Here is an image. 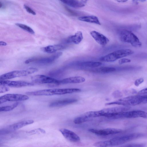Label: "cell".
I'll return each mask as SVG.
<instances>
[{"instance_id":"obj_37","label":"cell","mask_w":147,"mask_h":147,"mask_svg":"<svg viewBox=\"0 0 147 147\" xmlns=\"http://www.w3.org/2000/svg\"><path fill=\"white\" fill-rule=\"evenodd\" d=\"M6 45V43L4 42H0V45Z\"/></svg>"},{"instance_id":"obj_11","label":"cell","mask_w":147,"mask_h":147,"mask_svg":"<svg viewBox=\"0 0 147 147\" xmlns=\"http://www.w3.org/2000/svg\"><path fill=\"white\" fill-rule=\"evenodd\" d=\"M98 117L99 115L98 111H89L76 117L74 120V122L76 124H80Z\"/></svg>"},{"instance_id":"obj_38","label":"cell","mask_w":147,"mask_h":147,"mask_svg":"<svg viewBox=\"0 0 147 147\" xmlns=\"http://www.w3.org/2000/svg\"><path fill=\"white\" fill-rule=\"evenodd\" d=\"M60 0L64 3L65 2V0Z\"/></svg>"},{"instance_id":"obj_33","label":"cell","mask_w":147,"mask_h":147,"mask_svg":"<svg viewBox=\"0 0 147 147\" xmlns=\"http://www.w3.org/2000/svg\"><path fill=\"white\" fill-rule=\"evenodd\" d=\"M138 93L141 95L147 94V88L140 91L138 92Z\"/></svg>"},{"instance_id":"obj_7","label":"cell","mask_w":147,"mask_h":147,"mask_svg":"<svg viewBox=\"0 0 147 147\" xmlns=\"http://www.w3.org/2000/svg\"><path fill=\"white\" fill-rule=\"evenodd\" d=\"M62 55V53L59 52L48 57H33L26 60L25 63L28 64L33 62L38 65H47L53 63Z\"/></svg>"},{"instance_id":"obj_26","label":"cell","mask_w":147,"mask_h":147,"mask_svg":"<svg viewBox=\"0 0 147 147\" xmlns=\"http://www.w3.org/2000/svg\"><path fill=\"white\" fill-rule=\"evenodd\" d=\"M16 25L30 33L32 34H34V32L33 30L30 27L26 25L16 23Z\"/></svg>"},{"instance_id":"obj_31","label":"cell","mask_w":147,"mask_h":147,"mask_svg":"<svg viewBox=\"0 0 147 147\" xmlns=\"http://www.w3.org/2000/svg\"><path fill=\"white\" fill-rule=\"evenodd\" d=\"M0 85V93H3L9 90V89L7 86L3 85Z\"/></svg>"},{"instance_id":"obj_13","label":"cell","mask_w":147,"mask_h":147,"mask_svg":"<svg viewBox=\"0 0 147 147\" xmlns=\"http://www.w3.org/2000/svg\"><path fill=\"white\" fill-rule=\"evenodd\" d=\"M34 83L22 81H11L7 80H0V85L7 87L20 88L33 86Z\"/></svg>"},{"instance_id":"obj_29","label":"cell","mask_w":147,"mask_h":147,"mask_svg":"<svg viewBox=\"0 0 147 147\" xmlns=\"http://www.w3.org/2000/svg\"><path fill=\"white\" fill-rule=\"evenodd\" d=\"M131 60L129 59L123 58L120 59L118 61V63L120 64H122L124 63H129L131 62Z\"/></svg>"},{"instance_id":"obj_1","label":"cell","mask_w":147,"mask_h":147,"mask_svg":"<svg viewBox=\"0 0 147 147\" xmlns=\"http://www.w3.org/2000/svg\"><path fill=\"white\" fill-rule=\"evenodd\" d=\"M142 136L140 133H131L113 138L109 140L99 141L95 143L94 145L96 147H108L123 144Z\"/></svg>"},{"instance_id":"obj_6","label":"cell","mask_w":147,"mask_h":147,"mask_svg":"<svg viewBox=\"0 0 147 147\" xmlns=\"http://www.w3.org/2000/svg\"><path fill=\"white\" fill-rule=\"evenodd\" d=\"M38 71L37 69L34 67H30L25 70L13 71L1 76L0 80H6L16 77L26 76L34 73Z\"/></svg>"},{"instance_id":"obj_27","label":"cell","mask_w":147,"mask_h":147,"mask_svg":"<svg viewBox=\"0 0 147 147\" xmlns=\"http://www.w3.org/2000/svg\"><path fill=\"white\" fill-rule=\"evenodd\" d=\"M137 117H140L147 119V112L142 110H136Z\"/></svg>"},{"instance_id":"obj_28","label":"cell","mask_w":147,"mask_h":147,"mask_svg":"<svg viewBox=\"0 0 147 147\" xmlns=\"http://www.w3.org/2000/svg\"><path fill=\"white\" fill-rule=\"evenodd\" d=\"M38 131H40L41 132L43 133H45V130H44V129L41 128H38L37 129H36L29 131L28 132V133L29 134L32 135L38 133L39 132Z\"/></svg>"},{"instance_id":"obj_3","label":"cell","mask_w":147,"mask_h":147,"mask_svg":"<svg viewBox=\"0 0 147 147\" xmlns=\"http://www.w3.org/2000/svg\"><path fill=\"white\" fill-rule=\"evenodd\" d=\"M81 91V89L77 88H53L27 92L26 94L31 96H51L78 92Z\"/></svg>"},{"instance_id":"obj_21","label":"cell","mask_w":147,"mask_h":147,"mask_svg":"<svg viewBox=\"0 0 147 147\" xmlns=\"http://www.w3.org/2000/svg\"><path fill=\"white\" fill-rule=\"evenodd\" d=\"M79 20L86 22L94 23L100 25L101 24L98 18L94 16H83L78 18Z\"/></svg>"},{"instance_id":"obj_16","label":"cell","mask_w":147,"mask_h":147,"mask_svg":"<svg viewBox=\"0 0 147 147\" xmlns=\"http://www.w3.org/2000/svg\"><path fill=\"white\" fill-rule=\"evenodd\" d=\"M90 34L96 42L101 45H105L109 41V39L107 37L96 31H92Z\"/></svg>"},{"instance_id":"obj_17","label":"cell","mask_w":147,"mask_h":147,"mask_svg":"<svg viewBox=\"0 0 147 147\" xmlns=\"http://www.w3.org/2000/svg\"><path fill=\"white\" fill-rule=\"evenodd\" d=\"M75 98H67L55 100L51 102L49 106L50 107H59L65 106L77 102Z\"/></svg>"},{"instance_id":"obj_22","label":"cell","mask_w":147,"mask_h":147,"mask_svg":"<svg viewBox=\"0 0 147 147\" xmlns=\"http://www.w3.org/2000/svg\"><path fill=\"white\" fill-rule=\"evenodd\" d=\"M116 69L112 67H101L94 68L91 69V71L94 72L101 73H107L114 72L116 71Z\"/></svg>"},{"instance_id":"obj_25","label":"cell","mask_w":147,"mask_h":147,"mask_svg":"<svg viewBox=\"0 0 147 147\" xmlns=\"http://www.w3.org/2000/svg\"><path fill=\"white\" fill-rule=\"evenodd\" d=\"M19 105V102H16L9 106H5L0 107L1 112H6L11 111L16 107Z\"/></svg>"},{"instance_id":"obj_36","label":"cell","mask_w":147,"mask_h":147,"mask_svg":"<svg viewBox=\"0 0 147 147\" xmlns=\"http://www.w3.org/2000/svg\"><path fill=\"white\" fill-rule=\"evenodd\" d=\"M119 3H124L127 1L128 0H115Z\"/></svg>"},{"instance_id":"obj_32","label":"cell","mask_w":147,"mask_h":147,"mask_svg":"<svg viewBox=\"0 0 147 147\" xmlns=\"http://www.w3.org/2000/svg\"><path fill=\"white\" fill-rule=\"evenodd\" d=\"M144 81V80L142 78H140L137 79L135 80L134 82L135 85L136 86H138L140 84L142 83Z\"/></svg>"},{"instance_id":"obj_9","label":"cell","mask_w":147,"mask_h":147,"mask_svg":"<svg viewBox=\"0 0 147 147\" xmlns=\"http://www.w3.org/2000/svg\"><path fill=\"white\" fill-rule=\"evenodd\" d=\"M29 98L27 95L16 94H8L0 97V103L1 104L7 101H24Z\"/></svg>"},{"instance_id":"obj_12","label":"cell","mask_w":147,"mask_h":147,"mask_svg":"<svg viewBox=\"0 0 147 147\" xmlns=\"http://www.w3.org/2000/svg\"><path fill=\"white\" fill-rule=\"evenodd\" d=\"M88 131L96 135L99 136H106L117 134L121 132L122 130L114 128H108L101 129H90Z\"/></svg>"},{"instance_id":"obj_24","label":"cell","mask_w":147,"mask_h":147,"mask_svg":"<svg viewBox=\"0 0 147 147\" xmlns=\"http://www.w3.org/2000/svg\"><path fill=\"white\" fill-rule=\"evenodd\" d=\"M70 6L74 8H80L84 6V4L77 0H65V2Z\"/></svg>"},{"instance_id":"obj_5","label":"cell","mask_w":147,"mask_h":147,"mask_svg":"<svg viewBox=\"0 0 147 147\" xmlns=\"http://www.w3.org/2000/svg\"><path fill=\"white\" fill-rule=\"evenodd\" d=\"M120 40L123 42L130 44L135 47H140L142 43L138 37L131 31L126 29L122 30L119 33Z\"/></svg>"},{"instance_id":"obj_19","label":"cell","mask_w":147,"mask_h":147,"mask_svg":"<svg viewBox=\"0 0 147 147\" xmlns=\"http://www.w3.org/2000/svg\"><path fill=\"white\" fill-rule=\"evenodd\" d=\"M82 32L80 31L76 32L74 35L69 36L66 39L67 43H72L75 44L80 43L83 39Z\"/></svg>"},{"instance_id":"obj_34","label":"cell","mask_w":147,"mask_h":147,"mask_svg":"<svg viewBox=\"0 0 147 147\" xmlns=\"http://www.w3.org/2000/svg\"><path fill=\"white\" fill-rule=\"evenodd\" d=\"M143 146L140 144H133L127 145V146H126L127 147H140L142 146Z\"/></svg>"},{"instance_id":"obj_23","label":"cell","mask_w":147,"mask_h":147,"mask_svg":"<svg viewBox=\"0 0 147 147\" xmlns=\"http://www.w3.org/2000/svg\"><path fill=\"white\" fill-rule=\"evenodd\" d=\"M101 63L94 61H86L82 62L78 64V65L83 67L95 68L102 65Z\"/></svg>"},{"instance_id":"obj_30","label":"cell","mask_w":147,"mask_h":147,"mask_svg":"<svg viewBox=\"0 0 147 147\" xmlns=\"http://www.w3.org/2000/svg\"><path fill=\"white\" fill-rule=\"evenodd\" d=\"M24 6L26 11L29 13L33 15H35L36 14V13L35 12L28 6L26 5H24Z\"/></svg>"},{"instance_id":"obj_15","label":"cell","mask_w":147,"mask_h":147,"mask_svg":"<svg viewBox=\"0 0 147 147\" xmlns=\"http://www.w3.org/2000/svg\"><path fill=\"white\" fill-rule=\"evenodd\" d=\"M34 121L32 120H26L10 125L7 127L3 129L6 133L11 131L20 129L23 127L33 123Z\"/></svg>"},{"instance_id":"obj_14","label":"cell","mask_w":147,"mask_h":147,"mask_svg":"<svg viewBox=\"0 0 147 147\" xmlns=\"http://www.w3.org/2000/svg\"><path fill=\"white\" fill-rule=\"evenodd\" d=\"M59 131L63 136L70 142H77L80 140L78 136L71 131L65 128L60 129Z\"/></svg>"},{"instance_id":"obj_2","label":"cell","mask_w":147,"mask_h":147,"mask_svg":"<svg viewBox=\"0 0 147 147\" xmlns=\"http://www.w3.org/2000/svg\"><path fill=\"white\" fill-rule=\"evenodd\" d=\"M146 103H147V94L129 96L106 103L105 105H117L128 106Z\"/></svg>"},{"instance_id":"obj_35","label":"cell","mask_w":147,"mask_h":147,"mask_svg":"<svg viewBox=\"0 0 147 147\" xmlns=\"http://www.w3.org/2000/svg\"><path fill=\"white\" fill-rule=\"evenodd\" d=\"M132 1L135 4H138L139 2H143L146 1V0H132Z\"/></svg>"},{"instance_id":"obj_18","label":"cell","mask_w":147,"mask_h":147,"mask_svg":"<svg viewBox=\"0 0 147 147\" xmlns=\"http://www.w3.org/2000/svg\"><path fill=\"white\" fill-rule=\"evenodd\" d=\"M85 79L80 76H74L66 78L59 80L60 84H68L80 83L84 82Z\"/></svg>"},{"instance_id":"obj_8","label":"cell","mask_w":147,"mask_h":147,"mask_svg":"<svg viewBox=\"0 0 147 147\" xmlns=\"http://www.w3.org/2000/svg\"><path fill=\"white\" fill-rule=\"evenodd\" d=\"M32 80L34 83L60 85L59 80L42 75L35 76L32 77Z\"/></svg>"},{"instance_id":"obj_20","label":"cell","mask_w":147,"mask_h":147,"mask_svg":"<svg viewBox=\"0 0 147 147\" xmlns=\"http://www.w3.org/2000/svg\"><path fill=\"white\" fill-rule=\"evenodd\" d=\"M65 47L62 45H55L42 47L41 49L43 51L47 53H52L57 51L64 49Z\"/></svg>"},{"instance_id":"obj_4","label":"cell","mask_w":147,"mask_h":147,"mask_svg":"<svg viewBox=\"0 0 147 147\" xmlns=\"http://www.w3.org/2000/svg\"><path fill=\"white\" fill-rule=\"evenodd\" d=\"M133 53V51L130 49L118 50L102 57L100 58V60L103 62H112Z\"/></svg>"},{"instance_id":"obj_10","label":"cell","mask_w":147,"mask_h":147,"mask_svg":"<svg viewBox=\"0 0 147 147\" xmlns=\"http://www.w3.org/2000/svg\"><path fill=\"white\" fill-rule=\"evenodd\" d=\"M127 106H119L104 109L98 111L99 116L108 118L115 113L126 111L129 109Z\"/></svg>"}]
</instances>
